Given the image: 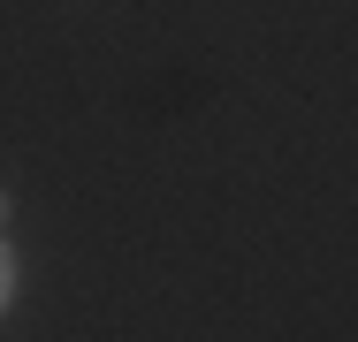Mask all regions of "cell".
I'll return each instance as SVG.
<instances>
[{"label":"cell","instance_id":"1","mask_svg":"<svg viewBox=\"0 0 358 342\" xmlns=\"http://www.w3.org/2000/svg\"><path fill=\"white\" fill-rule=\"evenodd\" d=\"M23 304V251H15V236L0 228V320Z\"/></svg>","mask_w":358,"mask_h":342},{"label":"cell","instance_id":"2","mask_svg":"<svg viewBox=\"0 0 358 342\" xmlns=\"http://www.w3.org/2000/svg\"><path fill=\"white\" fill-rule=\"evenodd\" d=\"M0 228H15V183H0Z\"/></svg>","mask_w":358,"mask_h":342}]
</instances>
